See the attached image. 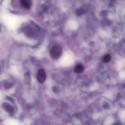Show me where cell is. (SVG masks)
Here are the masks:
<instances>
[{"instance_id":"2","label":"cell","mask_w":125,"mask_h":125,"mask_svg":"<svg viewBox=\"0 0 125 125\" xmlns=\"http://www.w3.org/2000/svg\"><path fill=\"white\" fill-rule=\"evenodd\" d=\"M37 78L40 83H43L46 79V74L45 71L42 69H40L37 73Z\"/></svg>"},{"instance_id":"3","label":"cell","mask_w":125,"mask_h":125,"mask_svg":"<svg viewBox=\"0 0 125 125\" xmlns=\"http://www.w3.org/2000/svg\"><path fill=\"white\" fill-rule=\"evenodd\" d=\"M20 3L22 7L28 9H30L32 5V1L29 0H22L20 1Z\"/></svg>"},{"instance_id":"5","label":"cell","mask_w":125,"mask_h":125,"mask_svg":"<svg viewBox=\"0 0 125 125\" xmlns=\"http://www.w3.org/2000/svg\"><path fill=\"white\" fill-rule=\"evenodd\" d=\"M3 108L8 112L12 113L14 111L13 107L7 104H5L3 105Z\"/></svg>"},{"instance_id":"6","label":"cell","mask_w":125,"mask_h":125,"mask_svg":"<svg viewBox=\"0 0 125 125\" xmlns=\"http://www.w3.org/2000/svg\"><path fill=\"white\" fill-rule=\"evenodd\" d=\"M112 59L111 55L109 54H105L102 57V61L104 63H108L110 62Z\"/></svg>"},{"instance_id":"1","label":"cell","mask_w":125,"mask_h":125,"mask_svg":"<svg viewBox=\"0 0 125 125\" xmlns=\"http://www.w3.org/2000/svg\"><path fill=\"white\" fill-rule=\"evenodd\" d=\"M62 53V47L58 44H55L52 46L50 49V54L52 58L57 60L61 56Z\"/></svg>"},{"instance_id":"4","label":"cell","mask_w":125,"mask_h":125,"mask_svg":"<svg viewBox=\"0 0 125 125\" xmlns=\"http://www.w3.org/2000/svg\"><path fill=\"white\" fill-rule=\"evenodd\" d=\"M74 71V72L77 73H81L84 71V66L81 64H77L75 66Z\"/></svg>"}]
</instances>
